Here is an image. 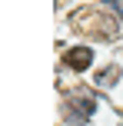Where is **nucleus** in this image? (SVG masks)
<instances>
[{
    "label": "nucleus",
    "instance_id": "f03ea898",
    "mask_svg": "<svg viewBox=\"0 0 123 126\" xmlns=\"http://www.w3.org/2000/svg\"><path fill=\"white\" fill-rule=\"evenodd\" d=\"M67 63H70L73 70H87L93 63V50H87V47H73L70 53H67Z\"/></svg>",
    "mask_w": 123,
    "mask_h": 126
},
{
    "label": "nucleus",
    "instance_id": "f257e3e1",
    "mask_svg": "<svg viewBox=\"0 0 123 126\" xmlns=\"http://www.w3.org/2000/svg\"><path fill=\"white\" fill-rule=\"evenodd\" d=\"M93 110H97V103H93V96H90V93L67 96V123H73V126H83V123L93 116Z\"/></svg>",
    "mask_w": 123,
    "mask_h": 126
},
{
    "label": "nucleus",
    "instance_id": "7ed1b4c3",
    "mask_svg": "<svg viewBox=\"0 0 123 126\" xmlns=\"http://www.w3.org/2000/svg\"><path fill=\"white\" fill-rule=\"evenodd\" d=\"M106 7H110V13H117L123 20V0H106Z\"/></svg>",
    "mask_w": 123,
    "mask_h": 126
}]
</instances>
